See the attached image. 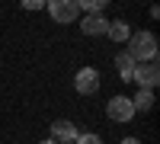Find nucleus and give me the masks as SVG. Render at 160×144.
Wrapping results in <instances>:
<instances>
[{
	"label": "nucleus",
	"instance_id": "obj_8",
	"mask_svg": "<svg viewBox=\"0 0 160 144\" xmlns=\"http://www.w3.org/2000/svg\"><path fill=\"white\" fill-rule=\"evenodd\" d=\"M115 67H118V77H122V80H131V74H135L138 61L131 58L128 51H122V55H115Z\"/></svg>",
	"mask_w": 160,
	"mask_h": 144
},
{
	"label": "nucleus",
	"instance_id": "obj_15",
	"mask_svg": "<svg viewBox=\"0 0 160 144\" xmlns=\"http://www.w3.org/2000/svg\"><path fill=\"white\" fill-rule=\"evenodd\" d=\"M42 144H58V141H51V138H48V141H42Z\"/></svg>",
	"mask_w": 160,
	"mask_h": 144
},
{
	"label": "nucleus",
	"instance_id": "obj_1",
	"mask_svg": "<svg viewBox=\"0 0 160 144\" xmlns=\"http://www.w3.org/2000/svg\"><path fill=\"white\" fill-rule=\"evenodd\" d=\"M128 55L138 64L157 61V38H154V32H131L128 35Z\"/></svg>",
	"mask_w": 160,
	"mask_h": 144
},
{
	"label": "nucleus",
	"instance_id": "obj_9",
	"mask_svg": "<svg viewBox=\"0 0 160 144\" xmlns=\"http://www.w3.org/2000/svg\"><path fill=\"white\" fill-rule=\"evenodd\" d=\"M131 106H135V112H151L154 109V90H138Z\"/></svg>",
	"mask_w": 160,
	"mask_h": 144
},
{
	"label": "nucleus",
	"instance_id": "obj_14",
	"mask_svg": "<svg viewBox=\"0 0 160 144\" xmlns=\"http://www.w3.org/2000/svg\"><path fill=\"white\" fill-rule=\"evenodd\" d=\"M122 144H141L138 138H122Z\"/></svg>",
	"mask_w": 160,
	"mask_h": 144
},
{
	"label": "nucleus",
	"instance_id": "obj_2",
	"mask_svg": "<svg viewBox=\"0 0 160 144\" xmlns=\"http://www.w3.org/2000/svg\"><path fill=\"white\" fill-rule=\"evenodd\" d=\"M45 10L51 13V19L55 22H74L77 16H80V7H77V0H48L45 3Z\"/></svg>",
	"mask_w": 160,
	"mask_h": 144
},
{
	"label": "nucleus",
	"instance_id": "obj_12",
	"mask_svg": "<svg viewBox=\"0 0 160 144\" xmlns=\"http://www.w3.org/2000/svg\"><path fill=\"white\" fill-rule=\"evenodd\" d=\"M74 144H102V138H99V135H90V132H87V135H77V141H74Z\"/></svg>",
	"mask_w": 160,
	"mask_h": 144
},
{
	"label": "nucleus",
	"instance_id": "obj_5",
	"mask_svg": "<svg viewBox=\"0 0 160 144\" xmlns=\"http://www.w3.org/2000/svg\"><path fill=\"white\" fill-rule=\"evenodd\" d=\"M74 87H77V93L93 96V93L99 90V71H96V67H80L77 77H74Z\"/></svg>",
	"mask_w": 160,
	"mask_h": 144
},
{
	"label": "nucleus",
	"instance_id": "obj_10",
	"mask_svg": "<svg viewBox=\"0 0 160 144\" xmlns=\"http://www.w3.org/2000/svg\"><path fill=\"white\" fill-rule=\"evenodd\" d=\"M106 35H109V38H115V42H128L131 29H128V22H125V19H115V22H109Z\"/></svg>",
	"mask_w": 160,
	"mask_h": 144
},
{
	"label": "nucleus",
	"instance_id": "obj_7",
	"mask_svg": "<svg viewBox=\"0 0 160 144\" xmlns=\"http://www.w3.org/2000/svg\"><path fill=\"white\" fill-rule=\"evenodd\" d=\"M80 29H83V35H106V29H109V19L102 16V13H87L83 19H80Z\"/></svg>",
	"mask_w": 160,
	"mask_h": 144
},
{
	"label": "nucleus",
	"instance_id": "obj_4",
	"mask_svg": "<svg viewBox=\"0 0 160 144\" xmlns=\"http://www.w3.org/2000/svg\"><path fill=\"white\" fill-rule=\"evenodd\" d=\"M106 115H109L112 122H131L135 119V106H131L128 96H112L106 102Z\"/></svg>",
	"mask_w": 160,
	"mask_h": 144
},
{
	"label": "nucleus",
	"instance_id": "obj_3",
	"mask_svg": "<svg viewBox=\"0 0 160 144\" xmlns=\"http://www.w3.org/2000/svg\"><path fill=\"white\" fill-rule=\"evenodd\" d=\"M131 80L138 83V90H154L160 83V67H157V61H144L135 67V74H131Z\"/></svg>",
	"mask_w": 160,
	"mask_h": 144
},
{
	"label": "nucleus",
	"instance_id": "obj_11",
	"mask_svg": "<svg viewBox=\"0 0 160 144\" xmlns=\"http://www.w3.org/2000/svg\"><path fill=\"white\" fill-rule=\"evenodd\" d=\"M106 3H109V0H77V7H80V13H102L106 10Z\"/></svg>",
	"mask_w": 160,
	"mask_h": 144
},
{
	"label": "nucleus",
	"instance_id": "obj_13",
	"mask_svg": "<svg viewBox=\"0 0 160 144\" xmlns=\"http://www.w3.org/2000/svg\"><path fill=\"white\" fill-rule=\"evenodd\" d=\"M45 3H48V0H22L26 10H45Z\"/></svg>",
	"mask_w": 160,
	"mask_h": 144
},
{
	"label": "nucleus",
	"instance_id": "obj_6",
	"mask_svg": "<svg viewBox=\"0 0 160 144\" xmlns=\"http://www.w3.org/2000/svg\"><path fill=\"white\" fill-rule=\"evenodd\" d=\"M77 135H80V132L74 128V122H68V119L51 122V141H58V144H74Z\"/></svg>",
	"mask_w": 160,
	"mask_h": 144
}]
</instances>
